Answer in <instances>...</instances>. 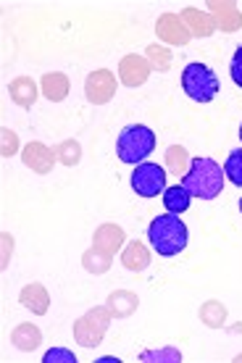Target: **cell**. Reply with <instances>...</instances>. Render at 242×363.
I'll return each mask as SVG.
<instances>
[{
	"mask_svg": "<svg viewBox=\"0 0 242 363\" xmlns=\"http://www.w3.org/2000/svg\"><path fill=\"white\" fill-rule=\"evenodd\" d=\"M229 77L237 87H242V45L234 50L232 61H229Z\"/></svg>",
	"mask_w": 242,
	"mask_h": 363,
	"instance_id": "29",
	"label": "cell"
},
{
	"mask_svg": "<svg viewBox=\"0 0 242 363\" xmlns=\"http://www.w3.org/2000/svg\"><path fill=\"white\" fill-rule=\"evenodd\" d=\"M21 161H24L32 172L48 174L58 158H55V150H50V147L43 145V143H29V145L21 150Z\"/></svg>",
	"mask_w": 242,
	"mask_h": 363,
	"instance_id": "10",
	"label": "cell"
},
{
	"mask_svg": "<svg viewBox=\"0 0 242 363\" xmlns=\"http://www.w3.org/2000/svg\"><path fill=\"white\" fill-rule=\"evenodd\" d=\"M82 264H84V269L90 274H106L108 266H111V255L100 253L98 247H92V250H87V253L82 255Z\"/></svg>",
	"mask_w": 242,
	"mask_h": 363,
	"instance_id": "24",
	"label": "cell"
},
{
	"mask_svg": "<svg viewBox=\"0 0 242 363\" xmlns=\"http://www.w3.org/2000/svg\"><path fill=\"white\" fill-rule=\"evenodd\" d=\"M106 306H108V311H111V316L126 318V316H132V313L137 311L140 300H137V295H132V292L116 290V292H111V295H108Z\"/></svg>",
	"mask_w": 242,
	"mask_h": 363,
	"instance_id": "18",
	"label": "cell"
},
{
	"mask_svg": "<svg viewBox=\"0 0 242 363\" xmlns=\"http://www.w3.org/2000/svg\"><path fill=\"white\" fill-rule=\"evenodd\" d=\"M224 169L214 158H192L187 174L182 177V187L200 200H216L224 190Z\"/></svg>",
	"mask_w": 242,
	"mask_h": 363,
	"instance_id": "1",
	"label": "cell"
},
{
	"mask_svg": "<svg viewBox=\"0 0 242 363\" xmlns=\"http://www.w3.org/2000/svg\"><path fill=\"white\" fill-rule=\"evenodd\" d=\"M18 303L32 311V313H37V316H45L48 308H50V295H48V290L40 281H32V284H27L24 290L18 292Z\"/></svg>",
	"mask_w": 242,
	"mask_h": 363,
	"instance_id": "11",
	"label": "cell"
},
{
	"mask_svg": "<svg viewBox=\"0 0 242 363\" xmlns=\"http://www.w3.org/2000/svg\"><path fill=\"white\" fill-rule=\"evenodd\" d=\"M182 90L195 103H211L219 95V77L206 64H187L182 72Z\"/></svg>",
	"mask_w": 242,
	"mask_h": 363,
	"instance_id": "4",
	"label": "cell"
},
{
	"mask_svg": "<svg viewBox=\"0 0 242 363\" xmlns=\"http://www.w3.org/2000/svg\"><path fill=\"white\" fill-rule=\"evenodd\" d=\"M155 147V132L143 124L124 127L116 140V155L121 164H143Z\"/></svg>",
	"mask_w": 242,
	"mask_h": 363,
	"instance_id": "3",
	"label": "cell"
},
{
	"mask_svg": "<svg viewBox=\"0 0 242 363\" xmlns=\"http://www.w3.org/2000/svg\"><path fill=\"white\" fill-rule=\"evenodd\" d=\"M224 318H226V308L219 303V300H208L206 306L200 308V321L208 324L211 329L221 327V324H224Z\"/></svg>",
	"mask_w": 242,
	"mask_h": 363,
	"instance_id": "22",
	"label": "cell"
},
{
	"mask_svg": "<svg viewBox=\"0 0 242 363\" xmlns=\"http://www.w3.org/2000/svg\"><path fill=\"white\" fill-rule=\"evenodd\" d=\"M150 77V64L145 55H124L119 64V79L126 87H140Z\"/></svg>",
	"mask_w": 242,
	"mask_h": 363,
	"instance_id": "8",
	"label": "cell"
},
{
	"mask_svg": "<svg viewBox=\"0 0 242 363\" xmlns=\"http://www.w3.org/2000/svg\"><path fill=\"white\" fill-rule=\"evenodd\" d=\"M9 95L16 106H21V108H32L37 100L35 79H32V77H16V79L9 84Z\"/></svg>",
	"mask_w": 242,
	"mask_h": 363,
	"instance_id": "14",
	"label": "cell"
},
{
	"mask_svg": "<svg viewBox=\"0 0 242 363\" xmlns=\"http://www.w3.org/2000/svg\"><path fill=\"white\" fill-rule=\"evenodd\" d=\"M189 200H192V195H189L182 184H174V187H166L163 190V206H166V211L169 213H185V211L189 208Z\"/></svg>",
	"mask_w": 242,
	"mask_h": 363,
	"instance_id": "20",
	"label": "cell"
},
{
	"mask_svg": "<svg viewBox=\"0 0 242 363\" xmlns=\"http://www.w3.org/2000/svg\"><path fill=\"white\" fill-rule=\"evenodd\" d=\"M111 324V311L108 306L103 308H90L82 318L74 321V340L82 347H98L106 337V329Z\"/></svg>",
	"mask_w": 242,
	"mask_h": 363,
	"instance_id": "5",
	"label": "cell"
},
{
	"mask_svg": "<svg viewBox=\"0 0 242 363\" xmlns=\"http://www.w3.org/2000/svg\"><path fill=\"white\" fill-rule=\"evenodd\" d=\"M182 21L187 24L189 35L192 37H211L214 35V18H211V13H206V11H197V9H185L182 11Z\"/></svg>",
	"mask_w": 242,
	"mask_h": 363,
	"instance_id": "15",
	"label": "cell"
},
{
	"mask_svg": "<svg viewBox=\"0 0 242 363\" xmlns=\"http://www.w3.org/2000/svg\"><path fill=\"white\" fill-rule=\"evenodd\" d=\"M40 87H43V95H45L50 103H61V100H66V95H69V77L61 72H50L43 77Z\"/></svg>",
	"mask_w": 242,
	"mask_h": 363,
	"instance_id": "19",
	"label": "cell"
},
{
	"mask_svg": "<svg viewBox=\"0 0 242 363\" xmlns=\"http://www.w3.org/2000/svg\"><path fill=\"white\" fill-rule=\"evenodd\" d=\"M189 153H187V147H182V145H171L169 150H166V166H169V172L171 174H187L189 169Z\"/></svg>",
	"mask_w": 242,
	"mask_h": 363,
	"instance_id": "21",
	"label": "cell"
},
{
	"mask_svg": "<svg viewBox=\"0 0 242 363\" xmlns=\"http://www.w3.org/2000/svg\"><path fill=\"white\" fill-rule=\"evenodd\" d=\"M148 240L158 255H180L187 247V227L177 213H161L150 221L148 227Z\"/></svg>",
	"mask_w": 242,
	"mask_h": 363,
	"instance_id": "2",
	"label": "cell"
},
{
	"mask_svg": "<svg viewBox=\"0 0 242 363\" xmlns=\"http://www.w3.org/2000/svg\"><path fill=\"white\" fill-rule=\"evenodd\" d=\"M224 177L232 182V184L242 187V147L229 153V158H226V164H224Z\"/></svg>",
	"mask_w": 242,
	"mask_h": 363,
	"instance_id": "26",
	"label": "cell"
},
{
	"mask_svg": "<svg viewBox=\"0 0 242 363\" xmlns=\"http://www.w3.org/2000/svg\"><path fill=\"white\" fill-rule=\"evenodd\" d=\"M240 213H242V200H240Z\"/></svg>",
	"mask_w": 242,
	"mask_h": 363,
	"instance_id": "32",
	"label": "cell"
},
{
	"mask_svg": "<svg viewBox=\"0 0 242 363\" xmlns=\"http://www.w3.org/2000/svg\"><path fill=\"white\" fill-rule=\"evenodd\" d=\"M155 32L161 37L163 43H171V45H187L192 35H189L187 24L182 21L180 13H163L155 24Z\"/></svg>",
	"mask_w": 242,
	"mask_h": 363,
	"instance_id": "9",
	"label": "cell"
},
{
	"mask_svg": "<svg viewBox=\"0 0 242 363\" xmlns=\"http://www.w3.org/2000/svg\"><path fill=\"white\" fill-rule=\"evenodd\" d=\"M132 190L140 198H158L166 190V169L158 164H137L132 172Z\"/></svg>",
	"mask_w": 242,
	"mask_h": 363,
	"instance_id": "6",
	"label": "cell"
},
{
	"mask_svg": "<svg viewBox=\"0 0 242 363\" xmlns=\"http://www.w3.org/2000/svg\"><path fill=\"white\" fill-rule=\"evenodd\" d=\"M11 342H13V347L21 350V353H32V350H37L40 342H43V332H40V327H35V324H18V327L11 332Z\"/></svg>",
	"mask_w": 242,
	"mask_h": 363,
	"instance_id": "16",
	"label": "cell"
},
{
	"mask_svg": "<svg viewBox=\"0 0 242 363\" xmlns=\"http://www.w3.org/2000/svg\"><path fill=\"white\" fill-rule=\"evenodd\" d=\"M145 55H148V64H150V69H158V72H169V69H171V53H169V48H163V45H148Z\"/></svg>",
	"mask_w": 242,
	"mask_h": 363,
	"instance_id": "25",
	"label": "cell"
},
{
	"mask_svg": "<svg viewBox=\"0 0 242 363\" xmlns=\"http://www.w3.org/2000/svg\"><path fill=\"white\" fill-rule=\"evenodd\" d=\"M240 140H242V124H240Z\"/></svg>",
	"mask_w": 242,
	"mask_h": 363,
	"instance_id": "31",
	"label": "cell"
},
{
	"mask_svg": "<svg viewBox=\"0 0 242 363\" xmlns=\"http://www.w3.org/2000/svg\"><path fill=\"white\" fill-rule=\"evenodd\" d=\"M121 264H124L129 272H145V269L150 266V253H148V247H145L140 240H132V242H126L124 250H121Z\"/></svg>",
	"mask_w": 242,
	"mask_h": 363,
	"instance_id": "17",
	"label": "cell"
},
{
	"mask_svg": "<svg viewBox=\"0 0 242 363\" xmlns=\"http://www.w3.org/2000/svg\"><path fill=\"white\" fill-rule=\"evenodd\" d=\"M92 242H95L92 247H98L100 253H106L114 258V253L124 245V229L119 227V224H103V227L95 232V240H92Z\"/></svg>",
	"mask_w": 242,
	"mask_h": 363,
	"instance_id": "12",
	"label": "cell"
},
{
	"mask_svg": "<svg viewBox=\"0 0 242 363\" xmlns=\"http://www.w3.org/2000/svg\"><path fill=\"white\" fill-rule=\"evenodd\" d=\"M84 95L92 106H106L116 95V74L108 69H95L84 82Z\"/></svg>",
	"mask_w": 242,
	"mask_h": 363,
	"instance_id": "7",
	"label": "cell"
},
{
	"mask_svg": "<svg viewBox=\"0 0 242 363\" xmlns=\"http://www.w3.org/2000/svg\"><path fill=\"white\" fill-rule=\"evenodd\" d=\"M43 361H45V363H58V361L77 363V355H74L72 350H66V347H53V350H48Z\"/></svg>",
	"mask_w": 242,
	"mask_h": 363,
	"instance_id": "28",
	"label": "cell"
},
{
	"mask_svg": "<svg viewBox=\"0 0 242 363\" xmlns=\"http://www.w3.org/2000/svg\"><path fill=\"white\" fill-rule=\"evenodd\" d=\"M140 361H182V353L177 347H163V350H150V353H143Z\"/></svg>",
	"mask_w": 242,
	"mask_h": 363,
	"instance_id": "27",
	"label": "cell"
},
{
	"mask_svg": "<svg viewBox=\"0 0 242 363\" xmlns=\"http://www.w3.org/2000/svg\"><path fill=\"white\" fill-rule=\"evenodd\" d=\"M208 9L216 11V13H211V18L224 32H234V29L242 27V13L237 11L234 3H208Z\"/></svg>",
	"mask_w": 242,
	"mask_h": 363,
	"instance_id": "13",
	"label": "cell"
},
{
	"mask_svg": "<svg viewBox=\"0 0 242 363\" xmlns=\"http://www.w3.org/2000/svg\"><path fill=\"white\" fill-rule=\"evenodd\" d=\"M0 135H3V150H0V153H3V158H9V155H13L18 150L16 135H13L11 129H3Z\"/></svg>",
	"mask_w": 242,
	"mask_h": 363,
	"instance_id": "30",
	"label": "cell"
},
{
	"mask_svg": "<svg viewBox=\"0 0 242 363\" xmlns=\"http://www.w3.org/2000/svg\"><path fill=\"white\" fill-rule=\"evenodd\" d=\"M55 158L63 166H77L82 158V145L77 140H63L61 145H55Z\"/></svg>",
	"mask_w": 242,
	"mask_h": 363,
	"instance_id": "23",
	"label": "cell"
}]
</instances>
